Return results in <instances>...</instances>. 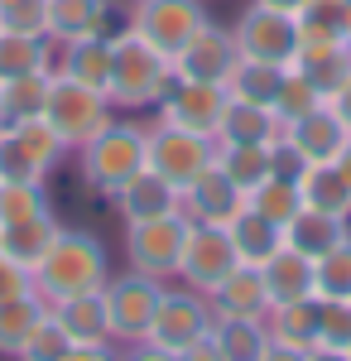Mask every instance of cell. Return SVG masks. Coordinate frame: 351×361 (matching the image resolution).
I'll return each instance as SVG.
<instances>
[{
  "label": "cell",
  "mask_w": 351,
  "mask_h": 361,
  "mask_svg": "<svg viewBox=\"0 0 351 361\" xmlns=\"http://www.w3.org/2000/svg\"><path fill=\"white\" fill-rule=\"evenodd\" d=\"M49 313V304L29 289V294H15V299H0V357H20L25 337L34 333V323Z\"/></svg>",
  "instance_id": "32"
},
{
  "label": "cell",
  "mask_w": 351,
  "mask_h": 361,
  "mask_svg": "<svg viewBox=\"0 0 351 361\" xmlns=\"http://www.w3.org/2000/svg\"><path fill=\"white\" fill-rule=\"evenodd\" d=\"M255 5H270V10H289V15H298L303 0H255Z\"/></svg>",
  "instance_id": "51"
},
{
  "label": "cell",
  "mask_w": 351,
  "mask_h": 361,
  "mask_svg": "<svg viewBox=\"0 0 351 361\" xmlns=\"http://www.w3.org/2000/svg\"><path fill=\"white\" fill-rule=\"evenodd\" d=\"M279 140L294 149L298 164H332V159L347 149L351 130L342 126V116L332 111V102H327V106H318L313 116H303V121H289Z\"/></svg>",
  "instance_id": "14"
},
{
  "label": "cell",
  "mask_w": 351,
  "mask_h": 361,
  "mask_svg": "<svg viewBox=\"0 0 351 361\" xmlns=\"http://www.w3.org/2000/svg\"><path fill=\"white\" fill-rule=\"evenodd\" d=\"M318 342L323 347H351V299H318Z\"/></svg>",
  "instance_id": "41"
},
{
  "label": "cell",
  "mask_w": 351,
  "mask_h": 361,
  "mask_svg": "<svg viewBox=\"0 0 351 361\" xmlns=\"http://www.w3.org/2000/svg\"><path fill=\"white\" fill-rule=\"evenodd\" d=\"M298 193H303V207L351 222V183L337 173V164H303L298 169Z\"/></svg>",
  "instance_id": "26"
},
{
  "label": "cell",
  "mask_w": 351,
  "mask_h": 361,
  "mask_svg": "<svg viewBox=\"0 0 351 361\" xmlns=\"http://www.w3.org/2000/svg\"><path fill=\"white\" fill-rule=\"evenodd\" d=\"M332 164H337V173H342V178L351 183V140H347V149H342V154H337Z\"/></svg>",
  "instance_id": "50"
},
{
  "label": "cell",
  "mask_w": 351,
  "mask_h": 361,
  "mask_svg": "<svg viewBox=\"0 0 351 361\" xmlns=\"http://www.w3.org/2000/svg\"><path fill=\"white\" fill-rule=\"evenodd\" d=\"M111 279V260L106 246L92 236V231H78V226H63L54 236V246L39 255L34 265V294L54 308L73 294H92V289H106Z\"/></svg>",
  "instance_id": "1"
},
{
  "label": "cell",
  "mask_w": 351,
  "mask_h": 361,
  "mask_svg": "<svg viewBox=\"0 0 351 361\" xmlns=\"http://www.w3.org/2000/svg\"><path fill=\"white\" fill-rule=\"evenodd\" d=\"M0 102H5V126L44 116V102H49V73H29V78H15V82H0Z\"/></svg>",
  "instance_id": "37"
},
{
  "label": "cell",
  "mask_w": 351,
  "mask_h": 361,
  "mask_svg": "<svg viewBox=\"0 0 351 361\" xmlns=\"http://www.w3.org/2000/svg\"><path fill=\"white\" fill-rule=\"evenodd\" d=\"M188 212H168V217H149V222H130L125 226V260L130 270L154 279H173L178 270V255H183V241H188Z\"/></svg>",
  "instance_id": "7"
},
{
  "label": "cell",
  "mask_w": 351,
  "mask_h": 361,
  "mask_svg": "<svg viewBox=\"0 0 351 361\" xmlns=\"http://www.w3.org/2000/svg\"><path fill=\"white\" fill-rule=\"evenodd\" d=\"M226 102H231V97H226L221 82H188V78H173V87L164 92V102L154 106V111H159V121H168V126H183V130H192V135L216 140Z\"/></svg>",
  "instance_id": "12"
},
{
  "label": "cell",
  "mask_w": 351,
  "mask_h": 361,
  "mask_svg": "<svg viewBox=\"0 0 351 361\" xmlns=\"http://www.w3.org/2000/svg\"><path fill=\"white\" fill-rule=\"evenodd\" d=\"M303 361H351V347H323V342H313Z\"/></svg>",
  "instance_id": "46"
},
{
  "label": "cell",
  "mask_w": 351,
  "mask_h": 361,
  "mask_svg": "<svg viewBox=\"0 0 351 361\" xmlns=\"http://www.w3.org/2000/svg\"><path fill=\"white\" fill-rule=\"evenodd\" d=\"M284 135V126H279V116L274 106H255V102H226V111H221V130L216 140H231V145H279Z\"/></svg>",
  "instance_id": "24"
},
{
  "label": "cell",
  "mask_w": 351,
  "mask_h": 361,
  "mask_svg": "<svg viewBox=\"0 0 351 361\" xmlns=\"http://www.w3.org/2000/svg\"><path fill=\"white\" fill-rule=\"evenodd\" d=\"M73 347V337L63 333V323L54 318V308L34 323V333L25 337V347H20V361H58L63 352Z\"/></svg>",
  "instance_id": "39"
},
{
  "label": "cell",
  "mask_w": 351,
  "mask_h": 361,
  "mask_svg": "<svg viewBox=\"0 0 351 361\" xmlns=\"http://www.w3.org/2000/svg\"><path fill=\"white\" fill-rule=\"evenodd\" d=\"M44 15H49V0H0V29L44 34Z\"/></svg>",
  "instance_id": "42"
},
{
  "label": "cell",
  "mask_w": 351,
  "mask_h": 361,
  "mask_svg": "<svg viewBox=\"0 0 351 361\" xmlns=\"http://www.w3.org/2000/svg\"><path fill=\"white\" fill-rule=\"evenodd\" d=\"M260 270H265V284H270L274 304H289V299H308V294H313V260L298 255V250H289V246L274 250Z\"/></svg>",
  "instance_id": "30"
},
{
  "label": "cell",
  "mask_w": 351,
  "mask_h": 361,
  "mask_svg": "<svg viewBox=\"0 0 351 361\" xmlns=\"http://www.w3.org/2000/svg\"><path fill=\"white\" fill-rule=\"evenodd\" d=\"M207 304H212V318H265L274 299H270V284H265L260 265H236L207 294Z\"/></svg>",
  "instance_id": "18"
},
{
  "label": "cell",
  "mask_w": 351,
  "mask_h": 361,
  "mask_svg": "<svg viewBox=\"0 0 351 361\" xmlns=\"http://www.w3.org/2000/svg\"><path fill=\"white\" fill-rule=\"evenodd\" d=\"M207 347L221 361H265V352H270V328H265V318H212Z\"/></svg>",
  "instance_id": "21"
},
{
  "label": "cell",
  "mask_w": 351,
  "mask_h": 361,
  "mask_svg": "<svg viewBox=\"0 0 351 361\" xmlns=\"http://www.w3.org/2000/svg\"><path fill=\"white\" fill-rule=\"evenodd\" d=\"M212 159H216V140L192 135V130L168 126V121H154V126H149V159H144V164L154 169V173H164L178 193H183Z\"/></svg>",
  "instance_id": "10"
},
{
  "label": "cell",
  "mask_w": 351,
  "mask_h": 361,
  "mask_svg": "<svg viewBox=\"0 0 351 361\" xmlns=\"http://www.w3.org/2000/svg\"><path fill=\"white\" fill-rule=\"evenodd\" d=\"M63 231L58 226L54 212H44V217H29V222H15V226H0V255H10V260H20V265H39V255L54 246V236Z\"/></svg>",
  "instance_id": "31"
},
{
  "label": "cell",
  "mask_w": 351,
  "mask_h": 361,
  "mask_svg": "<svg viewBox=\"0 0 351 361\" xmlns=\"http://www.w3.org/2000/svg\"><path fill=\"white\" fill-rule=\"evenodd\" d=\"M0 126H5V102H0Z\"/></svg>",
  "instance_id": "53"
},
{
  "label": "cell",
  "mask_w": 351,
  "mask_h": 361,
  "mask_svg": "<svg viewBox=\"0 0 351 361\" xmlns=\"http://www.w3.org/2000/svg\"><path fill=\"white\" fill-rule=\"evenodd\" d=\"M111 116H116V106H111L106 92H97V87L78 82V78H68V73H49V102H44V121H49L58 135H63V145H68V149L87 145V140L97 135Z\"/></svg>",
  "instance_id": "4"
},
{
  "label": "cell",
  "mask_w": 351,
  "mask_h": 361,
  "mask_svg": "<svg viewBox=\"0 0 351 361\" xmlns=\"http://www.w3.org/2000/svg\"><path fill=\"white\" fill-rule=\"evenodd\" d=\"M236 58H241L236 34L221 29L216 20H207V25L183 44V54L173 58V78H188V82H221V87H226L231 68H236Z\"/></svg>",
  "instance_id": "13"
},
{
  "label": "cell",
  "mask_w": 351,
  "mask_h": 361,
  "mask_svg": "<svg viewBox=\"0 0 351 361\" xmlns=\"http://www.w3.org/2000/svg\"><path fill=\"white\" fill-rule=\"evenodd\" d=\"M121 361H183V357H173V352H164V347H154V342H130L125 347V357Z\"/></svg>",
  "instance_id": "45"
},
{
  "label": "cell",
  "mask_w": 351,
  "mask_h": 361,
  "mask_svg": "<svg viewBox=\"0 0 351 361\" xmlns=\"http://www.w3.org/2000/svg\"><path fill=\"white\" fill-rule=\"evenodd\" d=\"M44 212H54V207H49V188H44V178L0 183V226L29 222V217H44Z\"/></svg>",
  "instance_id": "38"
},
{
  "label": "cell",
  "mask_w": 351,
  "mask_h": 361,
  "mask_svg": "<svg viewBox=\"0 0 351 361\" xmlns=\"http://www.w3.org/2000/svg\"><path fill=\"white\" fill-rule=\"evenodd\" d=\"M111 202H116V212H121L125 226L130 222H149V217H168V212H183V193H178L164 173H154L149 164L140 169V173H130Z\"/></svg>",
  "instance_id": "15"
},
{
  "label": "cell",
  "mask_w": 351,
  "mask_h": 361,
  "mask_svg": "<svg viewBox=\"0 0 351 361\" xmlns=\"http://www.w3.org/2000/svg\"><path fill=\"white\" fill-rule=\"evenodd\" d=\"M149 159V130L135 126V121H116L111 116L97 135L78 145V169H82V183L101 197H116L121 183L140 173Z\"/></svg>",
  "instance_id": "3"
},
{
  "label": "cell",
  "mask_w": 351,
  "mask_h": 361,
  "mask_svg": "<svg viewBox=\"0 0 351 361\" xmlns=\"http://www.w3.org/2000/svg\"><path fill=\"white\" fill-rule=\"evenodd\" d=\"M236 34V49L241 58H255V63H274V68H294L298 49H303V34H298V20L289 10H270V5H245L241 20L231 25Z\"/></svg>",
  "instance_id": "6"
},
{
  "label": "cell",
  "mask_w": 351,
  "mask_h": 361,
  "mask_svg": "<svg viewBox=\"0 0 351 361\" xmlns=\"http://www.w3.org/2000/svg\"><path fill=\"white\" fill-rule=\"evenodd\" d=\"M313 294L318 299H351V236L313 260Z\"/></svg>",
  "instance_id": "35"
},
{
  "label": "cell",
  "mask_w": 351,
  "mask_h": 361,
  "mask_svg": "<svg viewBox=\"0 0 351 361\" xmlns=\"http://www.w3.org/2000/svg\"><path fill=\"white\" fill-rule=\"evenodd\" d=\"M54 73H68L78 82L106 92L111 82V34H82V39H68V44H54Z\"/></svg>",
  "instance_id": "19"
},
{
  "label": "cell",
  "mask_w": 351,
  "mask_h": 361,
  "mask_svg": "<svg viewBox=\"0 0 351 361\" xmlns=\"http://www.w3.org/2000/svg\"><path fill=\"white\" fill-rule=\"evenodd\" d=\"M294 20H298V34L303 39L342 34V25H347V0H303Z\"/></svg>",
  "instance_id": "40"
},
{
  "label": "cell",
  "mask_w": 351,
  "mask_h": 361,
  "mask_svg": "<svg viewBox=\"0 0 351 361\" xmlns=\"http://www.w3.org/2000/svg\"><path fill=\"white\" fill-rule=\"evenodd\" d=\"M342 236H351V222L327 217V212H313V207H298V217L284 226V246L308 255V260H318L323 250H332Z\"/></svg>",
  "instance_id": "28"
},
{
  "label": "cell",
  "mask_w": 351,
  "mask_h": 361,
  "mask_svg": "<svg viewBox=\"0 0 351 361\" xmlns=\"http://www.w3.org/2000/svg\"><path fill=\"white\" fill-rule=\"evenodd\" d=\"M265 328H270V342H284V347H298L308 352L318 342V299H289V304H274L265 313Z\"/></svg>",
  "instance_id": "29"
},
{
  "label": "cell",
  "mask_w": 351,
  "mask_h": 361,
  "mask_svg": "<svg viewBox=\"0 0 351 361\" xmlns=\"http://www.w3.org/2000/svg\"><path fill=\"white\" fill-rule=\"evenodd\" d=\"M216 164L226 169V178L236 188H245V197L255 193L270 173H279L274 145H231V140H216Z\"/></svg>",
  "instance_id": "27"
},
{
  "label": "cell",
  "mask_w": 351,
  "mask_h": 361,
  "mask_svg": "<svg viewBox=\"0 0 351 361\" xmlns=\"http://www.w3.org/2000/svg\"><path fill=\"white\" fill-rule=\"evenodd\" d=\"M332 111L342 116V126H347V130H351V82L342 87V92H337V97H332Z\"/></svg>",
  "instance_id": "47"
},
{
  "label": "cell",
  "mask_w": 351,
  "mask_h": 361,
  "mask_svg": "<svg viewBox=\"0 0 351 361\" xmlns=\"http://www.w3.org/2000/svg\"><path fill=\"white\" fill-rule=\"evenodd\" d=\"M130 5H135V0H130Z\"/></svg>",
  "instance_id": "54"
},
{
  "label": "cell",
  "mask_w": 351,
  "mask_h": 361,
  "mask_svg": "<svg viewBox=\"0 0 351 361\" xmlns=\"http://www.w3.org/2000/svg\"><path fill=\"white\" fill-rule=\"evenodd\" d=\"M265 361H303V352H298V347H284V342H270Z\"/></svg>",
  "instance_id": "48"
},
{
  "label": "cell",
  "mask_w": 351,
  "mask_h": 361,
  "mask_svg": "<svg viewBox=\"0 0 351 361\" xmlns=\"http://www.w3.org/2000/svg\"><path fill=\"white\" fill-rule=\"evenodd\" d=\"M226 236H231V246L241 255V265H265L274 250H284V226H274L270 217H260L250 202L226 222Z\"/></svg>",
  "instance_id": "22"
},
{
  "label": "cell",
  "mask_w": 351,
  "mask_h": 361,
  "mask_svg": "<svg viewBox=\"0 0 351 361\" xmlns=\"http://www.w3.org/2000/svg\"><path fill=\"white\" fill-rule=\"evenodd\" d=\"M54 318L63 323V333L73 337V347H101L111 342V318H106V294L92 289V294H73L54 304Z\"/></svg>",
  "instance_id": "20"
},
{
  "label": "cell",
  "mask_w": 351,
  "mask_h": 361,
  "mask_svg": "<svg viewBox=\"0 0 351 361\" xmlns=\"http://www.w3.org/2000/svg\"><path fill=\"white\" fill-rule=\"evenodd\" d=\"M260 217H270L274 226H289L298 217V207H303V193H298V178L294 173H270L255 193L245 197Z\"/></svg>",
  "instance_id": "34"
},
{
  "label": "cell",
  "mask_w": 351,
  "mask_h": 361,
  "mask_svg": "<svg viewBox=\"0 0 351 361\" xmlns=\"http://www.w3.org/2000/svg\"><path fill=\"white\" fill-rule=\"evenodd\" d=\"M294 68L308 78V82L323 92L327 102L351 82V44L342 34H323V39H303V49H298Z\"/></svg>",
  "instance_id": "17"
},
{
  "label": "cell",
  "mask_w": 351,
  "mask_h": 361,
  "mask_svg": "<svg viewBox=\"0 0 351 361\" xmlns=\"http://www.w3.org/2000/svg\"><path fill=\"white\" fill-rule=\"evenodd\" d=\"M202 25H207V5L202 0H135V10H130V29L144 44H154L168 63L183 54V44Z\"/></svg>",
  "instance_id": "9"
},
{
  "label": "cell",
  "mask_w": 351,
  "mask_h": 361,
  "mask_svg": "<svg viewBox=\"0 0 351 361\" xmlns=\"http://www.w3.org/2000/svg\"><path fill=\"white\" fill-rule=\"evenodd\" d=\"M270 106H274V116H279V126H289V121H303V116H313L318 106H327V97L308 82L298 68H284V82H279Z\"/></svg>",
  "instance_id": "36"
},
{
  "label": "cell",
  "mask_w": 351,
  "mask_h": 361,
  "mask_svg": "<svg viewBox=\"0 0 351 361\" xmlns=\"http://www.w3.org/2000/svg\"><path fill=\"white\" fill-rule=\"evenodd\" d=\"M183 361H221V357H216L212 347L202 342V347H192V352H183Z\"/></svg>",
  "instance_id": "49"
},
{
  "label": "cell",
  "mask_w": 351,
  "mask_h": 361,
  "mask_svg": "<svg viewBox=\"0 0 351 361\" xmlns=\"http://www.w3.org/2000/svg\"><path fill=\"white\" fill-rule=\"evenodd\" d=\"M173 87V63L144 44L135 29L111 34V82L106 97L116 111H154L164 102V92Z\"/></svg>",
  "instance_id": "2"
},
{
  "label": "cell",
  "mask_w": 351,
  "mask_h": 361,
  "mask_svg": "<svg viewBox=\"0 0 351 361\" xmlns=\"http://www.w3.org/2000/svg\"><path fill=\"white\" fill-rule=\"evenodd\" d=\"M342 39L351 44V0H347V25H342Z\"/></svg>",
  "instance_id": "52"
},
{
  "label": "cell",
  "mask_w": 351,
  "mask_h": 361,
  "mask_svg": "<svg viewBox=\"0 0 351 361\" xmlns=\"http://www.w3.org/2000/svg\"><path fill=\"white\" fill-rule=\"evenodd\" d=\"M212 337V304H207V294H197V289H168L164 284L159 294V308H154V323H149V337L144 342H154L164 352H173V357H183L192 347H202Z\"/></svg>",
  "instance_id": "5"
},
{
  "label": "cell",
  "mask_w": 351,
  "mask_h": 361,
  "mask_svg": "<svg viewBox=\"0 0 351 361\" xmlns=\"http://www.w3.org/2000/svg\"><path fill=\"white\" fill-rule=\"evenodd\" d=\"M106 318H111V342H144L149 337V323H154V308H159L164 279L140 275V270H125V275L106 279Z\"/></svg>",
  "instance_id": "8"
},
{
  "label": "cell",
  "mask_w": 351,
  "mask_h": 361,
  "mask_svg": "<svg viewBox=\"0 0 351 361\" xmlns=\"http://www.w3.org/2000/svg\"><path fill=\"white\" fill-rule=\"evenodd\" d=\"M29 289H34V270L0 255V299H15V294H29Z\"/></svg>",
  "instance_id": "43"
},
{
  "label": "cell",
  "mask_w": 351,
  "mask_h": 361,
  "mask_svg": "<svg viewBox=\"0 0 351 361\" xmlns=\"http://www.w3.org/2000/svg\"><path fill=\"white\" fill-rule=\"evenodd\" d=\"M58 361H121L116 342H101V347H68Z\"/></svg>",
  "instance_id": "44"
},
{
  "label": "cell",
  "mask_w": 351,
  "mask_h": 361,
  "mask_svg": "<svg viewBox=\"0 0 351 361\" xmlns=\"http://www.w3.org/2000/svg\"><path fill=\"white\" fill-rule=\"evenodd\" d=\"M106 15H111V0H49L44 34L54 44H68L82 34H106Z\"/></svg>",
  "instance_id": "23"
},
{
  "label": "cell",
  "mask_w": 351,
  "mask_h": 361,
  "mask_svg": "<svg viewBox=\"0 0 351 361\" xmlns=\"http://www.w3.org/2000/svg\"><path fill=\"white\" fill-rule=\"evenodd\" d=\"M241 265V255L231 246L226 226H212V222H192L188 226V241H183V255H178V270L173 275L183 279L188 289L197 294H212L221 279Z\"/></svg>",
  "instance_id": "11"
},
{
  "label": "cell",
  "mask_w": 351,
  "mask_h": 361,
  "mask_svg": "<svg viewBox=\"0 0 351 361\" xmlns=\"http://www.w3.org/2000/svg\"><path fill=\"white\" fill-rule=\"evenodd\" d=\"M279 82H284V68L255 63V58H236V68H231V78H226V97L255 102V106H270L274 92H279Z\"/></svg>",
  "instance_id": "33"
},
{
  "label": "cell",
  "mask_w": 351,
  "mask_h": 361,
  "mask_svg": "<svg viewBox=\"0 0 351 361\" xmlns=\"http://www.w3.org/2000/svg\"><path fill=\"white\" fill-rule=\"evenodd\" d=\"M245 207V188H236L231 178H226V169L207 164L197 178H192L188 188H183V212H188L192 222H212V226H226L236 212Z\"/></svg>",
  "instance_id": "16"
},
{
  "label": "cell",
  "mask_w": 351,
  "mask_h": 361,
  "mask_svg": "<svg viewBox=\"0 0 351 361\" xmlns=\"http://www.w3.org/2000/svg\"><path fill=\"white\" fill-rule=\"evenodd\" d=\"M29 73H54V39L0 29V82H15Z\"/></svg>",
  "instance_id": "25"
}]
</instances>
